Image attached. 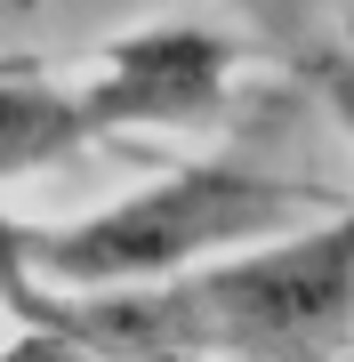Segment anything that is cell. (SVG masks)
Returning a JSON list of instances; mask_svg holds the SVG:
<instances>
[{"mask_svg":"<svg viewBox=\"0 0 354 362\" xmlns=\"http://www.w3.org/2000/svg\"><path fill=\"white\" fill-rule=\"evenodd\" d=\"M49 330L97 346L105 362H346L354 202L161 282L57 290Z\"/></svg>","mask_w":354,"mask_h":362,"instance_id":"obj_1","label":"cell"},{"mask_svg":"<svg viewBox=\"0 0 354 362\" xmlns=\"http://www.w3.org/2000/svg\"><path fill=\"white\" fill-rule=\"evenodd\" d=\"M330 209H346V194L258 169V161H177L105 209L33 226V266L49 290H121V282L210 266L242 242H266V233L330 218Z\"/></svg>","mask_w":354,"mask_h":362,"instance_id":"obj_2","label":"cell"},{"mask_svg":"<svg viewBox=\"0 0 354 362\" xmlns=\"http://www.w3.org/2000/svg\"><path fill=\"white\" fill-rule=\"evenodd\" d=\"M242 81V33L225 25H137L97 49V65L73 81L97 137H145V129H210L234 105Z\"/></svg>","mask_w":354,"mask_h":362,"instance_id":"obj_3","label":"cell"},{"mask_svg":"<svg viewBox=\"0 0 354 362\" xmlns=\"http://www.w3.org/2000/svg\"><path fill=\"white\" fill-rule=\"evenodd\" d=\"M89 145H105V137H97L73 81H49L33 65H0V185L40 177V169L89 153Z\"/></svg>","mask_w":354,"mask_h":362,"instance_id":"obj_4","label":"cell"},{"mask_svg":"<svg viewBox=\"0 0 354 362\" xmlns=\"http://www.w3.org/2000/svg\"><path fill=\"white\" fill-rule=\"evenodd\" d=\"M249 25L266 33V49L282 57V73L330 113V129L354 145V40L322 0H234Z\"/></svg>","mask_w":354,"mask_h":362,"instance_id":"obj_5","label":"cell"},{"mask_svg":"<svg viewBox=\"0 0 354 362\" xmlns=\"http://www.w3.org/2000/svg\"><path fill=\"white\" fill-rule=\"evenodd\" d=\"M330 16L346 25V40H354V0H330Z\"/></svg>","mask_w":354,"mask_h":362,"instance_id":"obj_6","label":"cell"}]
</instances>
